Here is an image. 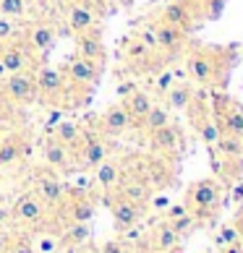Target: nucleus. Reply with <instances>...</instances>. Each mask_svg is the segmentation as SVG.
Listing matches in <instances>:
<instances>
[{
    "label": "nucleus",
    "mask_w": 243,
    "mask_h": 253,
    "mask_svg": "<svg viewBox=\"0 0 243 253\" xmlns=\"http://www.w3.org/2000/svg\"><path fill=\"white\" fill-rule=\"evenodd\" d=\"M5 97L11 99V102H18V105H29V102H34L37 97V81L32 73H26V71H18V73H11L5 81Z\"/></svg>",
    "instance_id": "nucleus-1"
},
{
    "label": "nucleus",
    "mask_w": 243,
    "mask_h": 253,
    "mask_svg": "<svg viewBox=\"0 0 243 253\" xmlns=\"http://www.w3.org/2000/svg\"><path fill=\"white\" fill-rule=\"evenodd\" d=\"M65 76H68L71 84L76 86H89L95 89L92 84H97V76H99V63L92 60V58H73L68 65H65Z\"/></svg>",
    "instance_id": "nucleus-2"
},
{
    "label": "nucleus",
    "mask_w": 243,
    "mask_h": 253,
    "mask_svg": "<svg viewBox=\"0 0 243 253\" xmlns=\"http://www.w3.org/2000/svg\"><path fill=\"white\" fill-rule=\"evenodd\" d=\"M99 126H102V133H105V136L118 138V136H123L134 123H131L128 110L123 107V102H120V105H110V107L105 110V115H102Z\"/></svg>",
    "instance_id": "nucleus-3"
},
{
    "label": "nucleus",
    "mask_w": 243,
    "mask_h": 253,
    "mask_svg": "<svg viewBox=\"0 0 243 253\" xmlns=\"http://www.w3.org/2000/svg\"><path fill=\"white\" fill-rule=\"evenodd\" d=\"M214 71H217V60L212 58L209 50H196L189 58V73L194 81L199 84H212L214 81Z\"/></svg>",
    "instance_id": "nucleus-4"
},
{
    "label": "nucleus",
    "mask_w": 243,
    "mask_h": 253,
    "mask_svg": "<svg viewBox=\"0 0 243 253\" xmlns=\"http://www.w3.org/2000/svg\"><path fill=\"white\" fill-rule=\"evenodd\" d=\"M154 40H157V47L165 50L167 55H175L183 47V40H186V32L178 29V26H170V24H157L154 26Z\"/></svg>",
    "instance_id": "nucleus-5"
},
{
    "label": "nucleus",
    "mask_w": 243,
    "mask_h": 253,
    "mask_svg": "<svg viewBox=\"0 0 243 253\" xmlns=\"http://www.w3.org/2000/svg\"><path fill=\"white\" fill-rule=\"evenodd\" d=\"M37 94H45V97H50V99H58L63 94V86H65V81H63V73L60 71H55V68H40L37 71Z\"/></svg>",
    "instance_id": "nucleus-6"
},
{
    "label": "nucleus",
    "mask_w": 243,
    "mask_h": 253,
    "mask_svg": "<svg viewBox=\"0 0 243 253\" xmlns=\"http://www.w3.org/2000/svg\"><path fill=\"white\" fill-rule=\"evenodd\" d=\"M189 199H191V204L196 206V209H201V211L212 209V206L217 204V199H220L217 183H214V180L194 183V188H191V193H189Z\"/></svg>",
    "instance_id": "nucleus-7"
},
{
    "label": "nucleus",
    "mask_w": 243,
    "mask_h": 253,
    "mask_svg": "<svg viewBox=\"0 0 243 253\" xmlns=\"http://www.w3.org/2000/svg\"><path fill=\"white\" fill-rule=\"evenodd\" d=\"M95 24H97V16H95V11H92L89 5H84V3L71 5V11H68V26H71V32L87 34V32L95 29Z\"/></svg>",
    "instance_id": "nucleus-8"
},
{
    "label": "nucleus",
    "mask_w": 243,
    "mask_h": 253,
    "mask_svg": "<svg viewBox=\"0 0 243 253\" xmlns=\"http://www.w3.org/2000/svg\"><path fill=\"white\" fill-rule=\"evenodd\" d=\"M214 120H217V126H220V133H230V136L243 138V110L238 105L230 102Z\"/></svg>",
    "instance_id": "nucleus-9"
},
{
    "label": "nucleus",
    "mask_w": 243,
    "mask_h": 253,
    "mask_svg": "<svg viewBox=\"0 0 243 253\" xmlns=\"http://www.w3.org/2000/svg\"><path fill=\"white\" fill-rule=\"evenodd\" d=\"M139 217H142V204H134L128 199H120V201L113 204V219L118 224V230L134 227V224L139 222Z\"/></svg>",
    "instance_id": "nucleus-10"
},
{
    "label": "nucleus",
    "mask_w": 243,
    "mask_h": 253,
    "mask_svg": "<svg viewBox=\"0 0 243 253\" xmlns=\"http://www.w3.org/2000/svg\"><path fill=\"white\" fill-rule=\"evenodd\" d=\"M152 105H154L152 97H149L146 91H139V89L134 91V94H128V97L123 99V107L128 110L131 123H134V126H139V123H142V120L146 118V112L152 110Z\"/></svg>",
    "instance_id": "nucleus-11"
},
{
    "label": "nucleus",
    "mask_w": 243,
    "mask_h": 253,
    "mask_svg": "<svg viewBox=\"0 0 243 253\" xmlns=\"http://www.w3.org/2000/svg\"><path fill=\"white\" fill-rule=\"evenodd\" d=\"M162 24H170V26H178V29L183 32H189L191 29V24H194V18H191V8L186 5V3H167L162 8Z\"/></svg>",
    "instance_id": "nucleus-12"
},
{
    "label": "nucleus",
    "mask_w": 243,
    "mask_h": 253,
    "mask_svg": "<svg viewBox=\"0 0 243 253\" xmlns=\"http://www.w3.org/2000/svg\"><path fill=\"white\" fill-rule=\"evenodd\" d=\"M29 44L34 52H50L55 44V29L45 21H37L29 29Z\"/></svg>",
    "instance_id": "nucleus-13"
},
{
    "label": "nucleus",
    "mask_w": 243,
    "mask_h": 253,
    "mask_svg": "<svg viewBox=\"0 0 243 253\" xmlns=\"http://www.w3.org/2000/svg\"><path fill=\"white\" fill-rule=\"evenodd\" d=\"M13 211H16V217L24 219V222H40L42 214H45V206H42V201L37 199V196L26 193V196H21V199L16 201Z\"/></svg>",
    "instance_id": "nucleus-14"
},
{
    "label": "nucleus",
    "mask_w": 243,
    "mask_h": 253,
    "mask_svg": "<svg viewBox=\"0 0 243 253\" xmlns=\"http://www.w3.org/2000/svg\"><path fill=\"white\" fill-rule=\"evenodd\" d=\"M149 136H152V146L162 149V152H175V149L181 146V133H178V128H175L173 123L157 128L154 133H149Z\"/></svg>",
    "instance_id": "nucleus-15"
},
{
    "label": "nucleus",
    "mask_w": 243,
    "mask_h": 253,
    "mask_svg": "<svg viewBox=\"0 0 243 253\" xmlns=\"http://www.w3.org/2000/svg\"><path fill=\"white\" fill-rule=\"evenodd\" d=\"M45 159H48L50 167H58V170L71 172L68 170V146H63L55 136L45 141Z\"/></svg>",
    "instance_id": "nucleus-16"
},
{
    "label": "nucleus",
    "mask_w": 243,
    "mask_h": 253,
    "mask_svg": "<svg viewBox=\"0 0 243 253\" xmlns=\"http://www.w3.org/2000/svg\"><path fill=\"white\" fill-rule=\"evenodd\" d=\"M81 141H84V149H81L84 165H87V167H97L99 162H105L107 149H105V144H102L99 138H95V136H87V138H84V136H81Z\"/></svg>",
    "instance_id": "nucleus-17"
},
{
    "label": "nucleus",
    "mask_w": 243,
    "mask_h": 253,
    "mask_svg": "<svg viewBox=\"0 0 243 253\" xmlns=\"http://www.w3.org/2000/svg\"><path fill=\"white\" fill-rule=\"evenodd\" d=\"M37 191H40V196H42V201H45V204L55 206V204H60V201H63L65 185H60L52 175H45V177H40V180H37Z\"/></svg>",
    "instance_id": "nucleus-18"
},
{
    "label": "nucleus",
    "mask_w": 243,
    "mask_h": 253,
    "mask_svg": "<svg viewBox=\"0 0 243 253\" xmlns=\"http://www.w3.org/2000/svg\"><path fill=\"white\" fill-rule=\"evenodd\" d=\"M194 102V89L189 84H173L170 89H167V107L173 110H189Z\"/></svg>",
    "instance_id": "nucleus-19"
},
{
    "label": "nucleus",
    "mask_w": 243,
    "mask_h": 253,
    "mask_svg": "<svg viewBox=\"0 0 243 253\" xmlns=\"http://www.w3.org/2000/svg\"><path fill=\"white\" fill-rule=\"evenodd\" d=\"M55 138H58L63 146L73 149V146L81 144V128L76 123H71V120H58V123H55Z\"/></svg>",
    "instance_id": "nucleus-20"
},
{
    "label": "nucleus",
    "mask_w": 243,
    "mask_h": 253,
    "mask_svg": "<svg viewBox=\"0 0 243 253\" xmlns=\"http://www.w3.org/2000/svg\"><path fill=\"white\" fill-rule=\"evenodd\" d=\"M0 63H3V68L5 73H18V71H24L26 65H29V58H26V52L21 47H5L3 55H0Z\"/></svg>",
    "instance_id": "nucleus-21"
},
{
    "label": "nucleus",
    "mask_w": 243,
    "mask_h": 253,
    "mask_svg": "<svg viewBox=\"0 0 243 253\" xmlns=\"http://www.w3.org/2000/svg\"><path fill=\"white\" fill-rule=\"evenodd\" d=\"M167 123H170V112H167V107L165 105H152V110L146 112V118L139 126H142L146 133H154L157 128H162Z\"/></svg>",
    "instance_id": "nucleus-22"
},
{
    "label": "nucleus",
    "mask_w": 243,
    "mask_h": 253,
    "mask_svg": "<svg viewBox=\"0 0 243 253\" xmlns=\"http://www.w3.org/2000/svg\"><path fill=\"white\" fill-rule=\"evenodd\" d=\"M178 240H181V235L170 227V222L160 224V227H157V232H154V248L162 251V253L170 251V248H175V246H178Z\"/></svg>",
    "instance_id": "nucleus-23"
},
{
    "label": "nucleus",
    "mask_w": 243,
    "mask_h": 253,
    "mask_svg": "<svg viewBox=\"0 0 243 253\" xmlns=\"http://www.w3.org/2000/svg\"><path fill=\"white\" fill-rule=\"evenodd\" d=\"M199 136H201V141L207 144V146H217V141H220V126H217V120L214 118H209V115H201L199 120Z\"/></svg>",
    "instance_id": "nucleus-24"
},
{
    "label": "nucleus",
    "mask_w": 243,
    "mask_h": 253,
    "mask_svg": "<svg viewBox=\"0 0 243 253\" xmlns=\"http://www.w3.org/2000/svg\"><path fill=\"white\" fill-rule=\"evenodd\" d=\"M118 177H120V170H118L115 162H107V159H105V162L97 165V183H99L105 191L115 188V185H118Z\"/></svg>",
    "instance_id": "nucleus-25"
},
{
    "label": "nucleus",
    "mask_w": 243,
    "mask_h": 253,
    "mask_svg": "<svg viewBox=\"0 0 243 253\" xmlns=\"http://www.w3.org/2000/svg\"><path fill=\"white\" fill-rule=\"evenodd\" d=\"M21 141H18L16 136H11V138H5L3 144H0V167H5V165H13L18 157H21Z\"/></svg>",
    "instance_id": "nucleus-26"
},
{
    "label": "nucleus",
    "mask_w": 243,
    "mask_h": 253,
    "mask_svg": "<svg viewBox=\"0 0 243 253\" xmlns=\"http://www.w3.org/2000/svg\"><path fill=\"white\" fill-rule=\"evenodd\" d=\"M71 219L73 222H92L95 219V204H92V199H76L71 206Z\"/></svg>",
    "instance_id": "nucleus-27"
},
{
    "label": "nucleus",
    "mask_w": 243,
    "mask_h": 253,
    "mask_svg": "<svg viewBox=\"0 0 243 253\" xmlns=\"http://www.w3.org/2000/svg\"><path fill=\"white\" fill-rule=\"evenodd\" d=\"M217 149L222 152V157H228V159H238V157H243L241 138H238V136H230V133H222V136H220Z\"/></svg>",
    "instance_id": "nucleus-28"
},
{
    "label": "nucleus",
    "mask_w": 243,
    "mask_h": 253,
    "mask_svg": "<svg viewBox=\"0 0 243 253\" xmlns=\"http://www.w3.org/2000/svg\"><path fill=\"white\" fill-rule=\"evenodd\" d=\"M92 238V224L89 222H73L68 230H65V243L68 246H79V243Z\"/></svg>",
    "instance_id": "nucleus-29"
},
{
    "label": "nucleus",
    "mask_w": 243,
    "mask_h": 253,
    "mask_svg": "<svg viewBox=\"0 0 243 253\" xmlns=\"http://www.w3.org/2000/svg\"><path fill=\"white\" fill-rule=\"evenodd\" d=\"M81 58H92L97 63L105 58V50H102V44H99L97 37H87V34L81 37Z\"/></svg>",
    "instance_id": "nucleus-30"
},
{
    "label": "nucleus",
    "mask_w": 243,
    "mask_h": 253,
    "mask_svg": "<svg viewBox=\"0 0 243 253\" xmlns=\"http://www.w3.org/2000/svg\"><path fill=\"white\" fill-rule=\"evenodd\" d=\"M26 11V0H0V16L18 18Z\"/></svg>",
    "instance_id": "nucleus-31"
},
{
    "label": "nucleus",
    "mask_w": 243,
    "mask_h": 253,
    "mask_svg": "<svg viewBox=\"0 0 243 253\" xmlns=\"http://www.w3.org/2000/svg\"><path fill=\"white\" fill-rule=\"evenodd\" d=\"M146 185H142V183H128L126 188H123V199H128V201H134V204H144L146 201Z\"/></svg>",
    "instance_id": "nucleus-32"
},
{
    "label": "nucleus",
    "mask_w": 243,
    "mask_h": 253,
    "mask_svg": "<svg viewBox=\"0 0 243 253\" xmlns=\"http://www.w3.org/2000/svg\"><path fill=\"white\" fill-rule=\"evenodd\" d=\"M146 55H149V47H146L142 40H139V42H131L128 47H126V58H128V60H144Z\"/></svg>",
    "instance_id": "nucleus-33"
},
{
    "label": "nucleus",
    "mask_w": 243,
    "mask_h": 253,
    "mask_svg": "<svg viewBox=\"0 0 243 253\" xmlns=\"http://www.w3.org/2000/svg\"><path fill=\"white\" fill-rule=\"evenodd\" d=\"M170 227L178 232V235H186V232L194 227V217H191V214H183V217H178V219L170 222Z\"/></svg>",
    "instance_id": "nucleus-34"
},
{
    "label": "nucleus",
    "mask_w": 243,
    "mask_h": 253,
    "mask_svg": "<svg viewBox=\"0 0 243 253\" xmlns=\"http://www.w3.org/2000/svg\"><path fill=\"white\" fill-rule=\"evenodd\" d=\"M13 32H16V26H13V21L8 16H0V42H5V40H11L13 37Z\"/></svg>",
    "instance_id": "nucleus-35"
},
{
    "label": "nucleus",
    "mask_w": 243,
    "mask_h": 253,
    "mask_svg": "<svg viewBox=\"0 0 243 253\" xmlns=\"http://www.w3.org/2000/svg\"><path fill=\"white\" fill-rule=\"evenodd\" d=\"M11 253H34V246L29 238H18L11 243Z\"/></svg>",
    "instance_id": "nucleus-36"
},
{
    "label": "nucleus",
    "mask_w": 243,
    "mask_h": 253,
    "mask_svg": "<svg viewBox=\"0 0 243 253\" xmlns=\"http://www.w3.org/2000/svg\"><path fill=\"white\" fill-rule=\"evenodd\" d=\"M55 248H58V240L50 238V235H42L40 243H37V251L40 253H55Z\"/></svg>",
    "instance_id": "nucleus-37"
},
{
    "label": "nucleus",
    "mask_w": 243,
    "mask_h": 253,
    "mask_svg": "<svg viewBox=\"0 0 243 253\" xmlns=\"http://www.w3.org/2000/svg\"><path fill=\"white\" fill-rule=\"evenodd\" d=\"M220 243L236 246V243H238V227H222V232H220Z\"/></svg>",
    "instance_id": "nucleus-38"
},
{
    "label": "nucleus",
    "mask_w": 243,
    "mask_h": 253,
    "mask_svg": "<svg viewBox=\"0 0 243 253\" xmlns=\"http://www.w3.org/2000/svg\"><path fill=\"white\" fill-rule=\"evenodd\" d=\"M175 84V79H173V73L167 71V73H162L160 79H157V91H160V94H167V89H170Z\"/></svg>",
    "instance_id": "nucleus-39"
},
{
    "label": "nucleus",
    "mask_w": 243,
    "mask_h": 253,
    "mask_svg": "<svg viewBox=\"0 0 243 253\" xmlns=\"http://www.w3.org/2000/svg\"><path fill=\"white\" fill-rule=\"evenodd\" d=\"M142 42L146 44L149 50H154V47H157V40H154V26H149V29H144V32H142Z\"/></svg>",
    "instance_id": "nucleus-40"
},
{
    "label": "nucleus",
    "mask_w": 243,
    "mask_h": 253,
    "mask_svg": "<svg viewBox=\"0 0 243 253\" xmlns=\"http://www.w3.org/2000/svg\"><path fill=\"white\" fill-rule=\"evenodd\" d=\"M183 214H189V209H186L183 204H175V206H170V209H167V219H178V217H183Z\"/></svg>",
    "instance_id": "nucleus-41"
},
{
    "label": "nucleus",
    "mask_w": 243,
    "mask_h": 253,
    "mask_svg": "<svg viewBox=\"0 0 243 253\" xmlns=\"http://www.w3.org/2000/svg\"><path fill=\"white\" fill-rule=\"evenodd\" d=\"M102 253H126V251H123V246H120V243L110 240V243H105V246H102Z\"/></svg>",
    "instance_id": "nucleus-42"
},
{
    "label": "nucleus",
    "mask_w": 243,
    "mask_h": 253,
    "mask_svg": "<svg viewBox=\"0 0 243 253\" xmlns=\"http://www.w3.org/2000/svg\"><path fill=\"white\" fill-rule=\"evenodd\" d=\"M134 84H131V81H126V84H120V89H118V94L120 97H128V94H134Z\"/></svg>",
    "instance_id": "nucleus-43"
},
{
    "label": "nucleus",
    "mask_w": 243,
    "mask_h": 253,
    "mask_svg": "<svg viewBox=\"0 0 243 253\" xmlns=\"http://www.w3.org/2000/svg\"><path fill=\"white\" fill-rule=\"evenodd\" d=\"M5 107H8V97H5L3 86H0V115H3V112H5Z\"/></svg>",
    "instance_id": "nucleus-44"
},
{
    "label": "nucleus",
    "mask_w": 243,
    "mask_h": 253,
    "mask_svg": "<svg viewBox=\"0 0 243 253\" xmlns=\"http://www.w3.org/2000/svg\"><path fill=\"white\" fill-rule=\"evenodd\" d=\"M5 251H8V235L0 232V253H5Z\"/></svg>",
    "instance_id": "nucleus-45"
},
{
    "label": "nucleus",
    "mask_w": 243,
    "mask_h": 253,
    "mask_svg": "<svg viewBox=\"0 0 243 253\" xmlns=\"http://www.w3.org/2000/svg\"><path fill=\"white\" fill-rule=\"evenodd\" d=\"M167 206V199L165 196H160V199H154V209H165Z\"/></svg>",
    "instance_id": "nucleus-46"
},
{
    "label": "nucleus",
    "mask_w": 243,
    "mask_h": 253,
    "mask_svg": "<svg viewBox=\"0 0 243 253\" xmlns=\"http://www.w3.org/2000/svg\"><path fill=\"white\" fill-rule=\"evenodd\" d=\"M236 227H238V243H243V219L236 224Z\"/></svg>",
    "instance_id": "nucleus-47"
},
{
    "label": "nucleus",
    "mask_w": 243,
    "mask_h": 253,
    "mask_svg": "<svg viewBox=\"0 0 243 253\" xmlns=\"http://www.w3.org/2000/svg\"><path fill=\"white\" fill-rule=\"evenodd\" d=\"M5 219H8V211H5V209H3V206H0V224H3V222H5Z\"/></svg>",
    "instance_id": "nucleus-48"
},
{
    "label": "nucleus",
    "mask_w": 243,
    "mask_h": 253,
    "mask_svg": "<svg viewBox=\"0 0 243 253\" xmlns=\"http://www.w3.org/2000/svg\"><path fill=\"white\" fill-rule=\"evenodd\" d=\"M165 253H183V248H181V246H175V248H170V251H165Z\"/></svg>",
    "instance_id": "nucleus-49"
},
{
    "label": "nucleus",
    "mask_w": 243,
    "mask_h": 253,
    "mask_svg": "<svg viewBox=\"0 0 243 253\" xmlns=\"http://www.w3.org/2000/svg\"><path fill=\"white\" fill-rule=\"evenodd\" d=\"M228 253H241V248H238V246H230V251H228Z\"/></svg>",
    "instance_id": "nucleus-50"
},
{
    "label": "nucleus",
    "mask_w": 243,
    "mask_h": 253,
    "mask_svg": "<svg viewBox=\"0 0 243 253\" xmlns=\"http://www.w3.org/2000/svg\"><path fill=\"white\" fill-rule=\"evenodd\" d=\"M3 73H5V68H3V63H0V76H3Z\"/></svg>",
    "instance_id": "nucleus-51"
},
{
    "label": "nucleus",
    "mask_w": 243,
    "mask_h": 253,
    "mask_svg": "<svg viewBox=\"0 0 243 253\" xmlns=\"http://www.w3.org/2000/svg\"><path fill=\"white\" fill-rule=\"evenodd\" d=\"M241 146H243V138H241Z\"/></svg>",
    "instance_id": "nucleus-52"
},
{
    "label": "nucleus",
    "mask_w": 243,
    "mask_h": 253,
    "mask_svg": "<svg viewBox=\"0 0 243 253\" xmlns=\"http://www.w3.org/2000/svg\"><path fill=\"white\" fill-rule=\"evenodd\" d=\"M0 55H3V50H0Z\"/></svg>",
    "instance_id": "nucleus-53"
}]
</instances>
